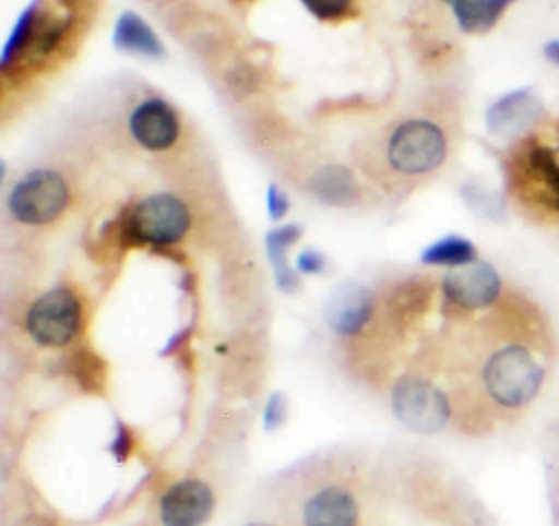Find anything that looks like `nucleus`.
Instances as JSON below:
<instances>
[{"label": "nucleus", "mask_w": 559, "mask_h": 526, "mask_svg": "<svg viewBox=\"0 0 559 526\" xmlns=\"http://www.w3.org/2000/svg\"><path fill=\"white\" fill-rule=\"evenodd\" d=\"M544 118V103L531 87L502 94L487 109V129L498 138H520Z\"/></svg>", "instance_id": "nucleus-10"}, {"label": "nucleus", "mask_w": 559, "mask_h": 526, "mask_svg": "<svg viewBox=\"0 0 559 526\" xmlns=\"http://www.w3.org/2000/svg\"><path fill=\"white\" fill-rule=\"evenodd\" d=\"M214 511V491L199 478L170 485L159 498L162 526H203Z\"/></svg>", "instance_id": "nucleus-9"}, {"label": "nucleus", "mask_w": 559, "mask_h": 526, "mask_svg": "<svg viewBox=\"0 0 559 526\" xmlns=\"http://www.w3.org/2000/svg\"><path fill=\"white\" fill-rule=\"evenodd\" d=\"M448 151L443 127L428 118L404 120L386 138V162L400 175H428L443 166Z\"/></svg>", "instance_id": "nucleus-3"}, {"label": "nucleus", "mask_w": 559, "mask_h": 526, "mask_svg": "<svg viewBox=\"0 0 559 526\" xmlns=\"http://www.w3.org/2000/svg\"><path fill=\"white\" fill-rule=\"evenodd\" d=\"M114 44H116V48L135 52V55H146V57L164 55V48H162V41L157 39V35L133 11H124L118 17L116 31H114Z\"/></svg>", "instance_id": "nucleus-15"}, {"label": "nucleus", "mask_w": 559, "mask_h": 526, "mask_svg": "<svg viewBox=\"0 0 559 526\" xmlns=\"http://www.w3.org/2000/svg\"><path fill=\"white\" fill-rule=\"evenodd\" d=\"M249 526H264V524H249Z\"/></svg>", "instance_id": "nucleus-24"}, {"label": "nucleus", "mask_w": 559, "mask_h": 526, "mask_svg": "<svg viewBox=\"0 0 559 526\" xmlns=\"http://www.w3.org/2000/svg\"><path fill=\"white\" fill-rule=\"evenodd\" d=\"M286 419V402L280 393H273L264 406V413H262V423H264V430H275L284 423Z\"/></svg>", "instance_id": "nucleus-20"}, {"label": "nucleus", "mask_w": 559, "mask_h": 526, "mask_svg": "<svg viewBox=\"0 0 559 526\" xmlns=\"http://www.w3.org/2000/svg\"><path fill=\"white\" fill-rule=\"evenodd\" d=\"M266 205H269L271 216H273V218H280V216H284L286 210H288V199H286V194H284L277 186H269Z\"/></svg>", "instance_id": "nucleus-22"}, {"label": "nucleus", "mask_w": 559, "mask_h": 526, "mask_svg": "<svg viewBox=\"0 0 559 526\" xmlns=\"http://www.w3.org/2000/svg\"><path fill=\"white\" fill-rule=\"evenodd\" d=\"M395 419L413 432L435 434L450 421V399L426 378L404 375L391 388Z\"/></svg>", "instance_id": "nucleus-6"}, {"label": "nucleus", "mask_w": 559, "mask_h": 526, "mask_svg": "<svg viewBox=\"0 0 559 526\" xmlns=\"http://www.w3.org/2000/svg\"><path fill=\"white\" fill-rule=\"evenodd\" d=\"M301 2L319 20H338L352 7V0H301Z\"/></svg>", "instance_id": "nucleus-19"}, {"label": "nucleus", "mask_w": 559, "mask_h": 526, "mask_svg": "<svg viewBox=\"0 0 559 526\" xmlns=\"http://www.w3.org/2000/svg\"><path fill=\"white\" fill-rule=\"evenodd\" d=\"M441 288L450 303L465 312H474L485 310L500 299L502 277L489 262L476 260L472 264L450 268L443 275Z\"/></svg>", "instance_id": "nucleus-8"}, {"label": "nucleus", "mask_w": 559, "mask_h": 526, "mask_svg": "<svg viewBox=\"0 0 559 526\" xmlns=\"http://www.w3.org/2000/svg\"><path fill=\"white\" fill-rule=\"evenodd\" d=\"M419 260L424 264H432V266H448V268H459L465 264H472L478 260L476 247L474 242H469L463 236H445L432 244H428Z\"/></svg>", "instance_id": "nucleus-18"}, {"label": "nucleus", "mask_w": 559, "mask_h": 526, "mask_svg": "<svg viewBox=\"0 0 559 526\" xmlns=\"http://www.w3.org/2000/svg\"><path fill=\"white\" fill-rule=\"evenodd\" d=\"M70 201L66 179L50 168L26 172L9 192L7 205L15 220L24 225H48L63 214Z\"/></svg>", "instance_id": "nucleus-5"}, {"label": "nucleus", "mask_w": 559, "mask_h": 526, "mask_svg": "<svg viewBox=\"0 0 559 526\" xmlns=\"http://www.w3.org/2000/svg\"><path fill=\"white\" fill-rule=\"evenodd\" d=\"M542 55H544V59H546L550 65L559 68V37L548 39V41L542 46Z\"/></svg>", "instance_id": "nucleus-23"}, {"label": "nucleus", "mask_w": 559, "mask_h": 526, "mask_svg": "<svg viewBox=\"0 0 559 526\" xmlns=\"http://www.w3.org/2000/svg\"><path fill=\"white\" fill-rule=\"evenodd\" d=\"M129 131L138 144L151 151H164L179 135V118L162 98L142 100L129 116Z\"/></svg>", "instance_id": "nucleus-11"}, {"label": "nucleus", "mask_w": 559, "mask_h": 526, "mask_svg": "<svg viewBox=\"0 0 559 526\" xmlns=\"http://www.w3.org/2000/svg\"><path fill=\"white\" fill-rule=\"evenodd\" d=\"M459 26L465 33L491 31L515 0H448Z\"/></svg>", "instance_id": "nucleus-16"}, {"label": "nucleus", "mask_w": 559, "mask_h": 526, "mask_svg": "<svg viewBox=\"0 0 559 526\" xmlns=\"http://www.w3.org/2000/svg\"><path fill=\"white\" fill-rule=\"evenodd\" d=\"M83 308L76 292L68 286L39 295L26 310L24 325L28 336L50 349L68 347L81 332Z\"/></svg>", "instance_id": "nucleus-4"}, {"label": "nucleus", "mask_w": 559, "mask_h": 526, "mask_svg": "<svg viewBox=\"0 0 559 526\" xmlns=\"http://www.w3.org/2000/svg\"><path fill=\"white\" fill-rule=\"evenodd\" d=\"M373 314V297L365 286L347 284L338 288L328 308V325L336 336L360 334Z\"/></svg>", "instance_id": "nucleus-13"}, {"label": "nucleus", "mask_w": 559, "mask_h": 526, "mask_svg": "<svg viewBox=\"0 0 559 526\" xmlns=\"http://www.w3.org/2000/svg\"><path fill=\"white\" fill-rule=\"evenodd\" d=\"M546 367L522 340L496 347L480 367V382L493 404L507 410L528 406L542 391Z\"/></svg>", "instance_id": "nucleus-1"}, {"label": "nucleus", "mask_w": 559, "mask_h": 526, "mask_svg": "<svg viewBox=\"0 0 559 526\" xmlns=\"http://www.w3.org/2000/svg\"><path fill=\"white\" fill-rule=\"evenodd\" d=\"M509 186L528 214L559 220V155L552 146L533 140L513 151Z\"/></svg>", "instance_id": "nucleus-2"}, {"label": "nucleus", "mask_w": 559, "mask_h": 526, "mask_svg": "<svg viewBox=\"0 0 559 526\" xmlns=\"http://www.w3.org/2000/svg\"><path fill=\"white\" fill-rule=\"evenodd\" d=\"M356 495L341 485H328L314 491L301 506L304 526H356L358 524Z\"/></svg>", "instance_id": "nucleus-12"}, {"label": "nucleus", "mask_w": 559, "mask_h": 526, "mask_svg": "<svg viewBox=\"0 0 559 526\" xmlns=\"http://www.w3.org/2000/svg\"><path fill=\"white\" fill-rule=\"evenodd\" d=\"M301 234V227L290 223V225H284V227H277L273 229L269 236H266V251H269V260L275 268V279H277V286L286 292L295 290L299 286V279L295 275V271L286 264V253H288V247L299 238Z\"/></svg>", "instance_id": "nucleus-17"}, {"label": "nucleus", "mask_w": 559, "mask_h": 526, "mask_svg": "<svg viewBox=\"0 0 559 526\" xmlns=\"http://www.w3.org/2000/svg\"><path fill=\"white\" fill-rule=\"evenodd\" d=\"M190 227V210L181 199L168 192L148 194L135 203L129 214V234L153 247H166L177 242Z\"/></svg>", "instance_id": "nucleus-7"}, {"label": "nucleus", "mask_w": 559, "mask_h": 526, "mask_svg": "<svg viewBox=\"0 0 559 526\" xmlns=\"http://www.w3.org/2000/svg\"><path fill=\"white\" fill-rule=\"evenodd\" d=\"M310 192L325 201V203H334V205H347L358 196V181L356 177L338 164H330L319 168L310 181H308Z\"/></svg>", "instance_id": "nucleus-14"}, {"label": "nucleus", "mask_w": 559, "mask_h": 526, "mask_svg": "<svg viewBox=\"0 0 559 526\" xmlns=\"http://www.w3.org/2000/svg\"><path fill=\"white\" fill-rule=\"evenodd\" d=\"M297 268L301 273H321L325 268V258L314 249H306L297 255Z\"/></svg>", "instance_id": "nucleus-21"}]
</instances>
